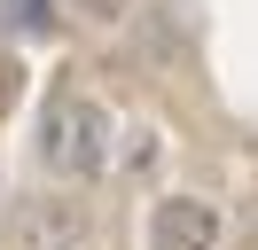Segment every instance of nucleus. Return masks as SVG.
Returning <instances> with one entry per match:
<instances>
[{
    "mask_svg": "<svg viewBox=\"0 0 258 250\" xmlns=\"http://www.w3.org/2000/svg\"><path fill=\"white\" fill-rule=\"evenodd\" d=\"M0 8H8V24H16L24 39H47V31H55V8H47V0H0Z\"/></svg>",
    "mask_w": 258,
    "mask_h": 250,
    "instance_id": "4",
    "label": "nucleus"
},
{
    "mask_svg": "<svg viewBox=\"0 0 258 250\" xmlns=\"http://www.w3.org/2000/svg\"><path fill=\"white\" fill-rule=\"evenodd\" d=\"M71 8H79V16H86V24H117V16H125V8H133V0H71Z\"/></svg>",
    "mask_w": 258,
    "mask_h": 250,
    "instance_id": "5",
    "label": "nucleus"
},
{
    "mask_svg": "<svg viewBox=\"0 0 258 250\" xmlns=\"http://www.w3.org/2000/svg\"><path fill=\"white\" fill-rule=\"evenodd\" d=\"M219 242V211L204 196H164L149 211V250H211Z\"/></svg>",
    "mask_w": 258,
    "mask_h": 250,
    "instance_id": "3",
    "label": "nucleus"
},
{
    "mask_svg": "<svg viewBox=\"0 0 258 250\" xmlns=\"http://www.w3.org/2000/svg\"><path fill=\"white\" fill-rule=\"evenodd\" d=\"M16 250H94V219L63 196H39L16 211Z\"/></svg>",
    "mask_w": 258,
    "mask_h": 250,
    "instance_id": "2",
    "label": "nucleus"
},
{
    "mask_svg": "<svg viewBox=\"0 0 258 250\" xmlns=\"http://www.w3.org/2000/svg\"><path fill=\"white\" fill-rule=\"evenodd\" d=\"M39 164L55 180H94L110 172V109L79 86H55L39 109Z\"/></svg>",
    "mask_w": 258,
    "mask_h": 250,
    "instance_id": "1",
    "label": "nucleus"
}]
</instances>
